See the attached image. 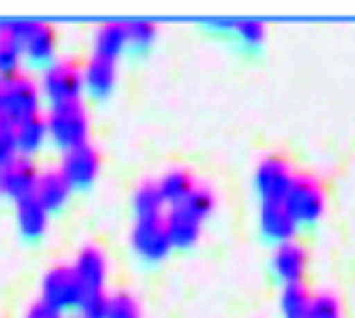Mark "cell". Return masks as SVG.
<instances>
[{"instance_id":"obj_14","label":"cell","mask_w":355,"mask_h":318,"mask_svg":"<svg viewBox=\"0 0 355 318\" xmlns=\"http://www.w3.org/2000/svg\"><path fill=\"white\" fill-rule=\"evenodd\" d=\"M164 226L171 240V247L178 249H187L201 236V222L194 219L187 210H182L180 206H173L171 212L164 217Z\"/></svg>"},{"instance_id":"obj_1","label":"cell","mask_w":355,"mask_h":318,"mask_svg":"<svg viewBox=\"0 0 355 318\" xmlns=\"http://www.w3.org/2000/svg\"><path fill=\"white\" fill-rule=\"evenodd\" d=\"M35 116H40V90L35 81L24 74L0 79V118L19 125Z\"/></svg>"},{"instance_id":"obj_18","label":"cell","mask_w":355,"mask_h":318,"mask_svg":"<svg viewBox=\"0 0 355 318\" xmlns=\"http://www.w3.org/2000/svg\"><path fill=\"white\" fill-rule=\"evenodd\" d=\"M83 83L92 95L104 97L111 93L113 83H116V62L104 58H92L83 74Z\"/></svg>"},{"instance_id":"obj_5","label":"cell","mask_w":355,"mask_h":318,"mask_svg":"<svg viewBox=\"0 0 355 318\" xmlns=\"http://www.w3.org/2000/svg\"><path fill=\"white\" fill-rule=\"evenodd\" d=\"M81 298H83V288L72 267L55 265L44 274V281H42V302H46L49 307L65 312V309L79 305Z\"/></svg>"},{"instance_id":"obj_22","label":"cell","mask_w":355,"mask_h":318,"mask_svg":"<svg viewBox=\"0 0 355 318\" xmlns=\"http://www.w3.org/2000/svg\"><path fill=\"white\" fill-rule=\"evenodd\" d=\"M311 298L300 286H286L282 293V316L284 318H307Z\"/></svg>"},{"instance_id":"obj_16","label":"cell","mask_w":355,"mask_h":318,"mask_svg":"<svg viewBox=\"0 0 355 318\" xmlns=\"http://www.w3.org/2000/svg\"><path fill=\"white\" fill-rule=\"evenodd\" d=\"M17 222L19 229L26 238H40L46 231L49 212L42 208V203L35 196H26V199L17 201Z\"/></svg>"},{"instance_id":"obj_27","label":"cell","mask_w":355,"mask_h":318,"mask_svg":"<svg viewBox=\"0 0 355 318\" xmlns=\"http://www.w3.org/2000/svg\"><path fill=\"white\" fill-rule=\"evenodd\" d=\"M81 318H106V309H109V295H104V291H90L83 293V298L79 305Z\"/></svg>"},{"instance_id":"obj_13","label":"cell","mask_w":355,"mask_h":318,"mask_svg":"<svg viewBox=\"0 0 355 318\" xmlns=\"http://www.w3.org/2000/svg\"><path fill=\"white\" fill-rule=\"evenodd\" d=\"M297 229L295 219L291 217L284 203H263L261 208V231L272 242H291Z\"/></svg>"},{"instance_id":"obj_30","label":"cell","mask_w":355,"mask_h":318,"mask_svg":"<svg viewBox=\"0 0 355 318\" xmlns=\"http://www.w3.org/2000/svg\"><path fill=\"white\" fill-rule=\"evenodd\" d=\"M233 30H236L240 35V39L250 46H259L266 37V28L263 24H259V21H236Z\"/></svg>"},{"instance_id":"obj_28","label":"cell","mask_w":355,"mask_h":318,"mask_svg":"<svg viewBox=\"0 0 355 318\" xmlns=\"http://www.w3.org/2000/svg\"><path fill=\"white\" fill-rule=\"evenodd\" d=\"M17 154L19 150H17V139H14V125L5 123V120L0 118V171H3Z\"/></svg>"},{"instance_id":"obj_2","label":"cell","mask_w":355,"mask_h":318,"mask_svg":"<svg viewBox=\"0 0 355 318\" xmlns=\"http://www.w3.org/2000/svg\"><path fill=\"white\" fill-rule=\"evenodd\" d=\"M46 132L65 150L88 143V111L81 102L51 106L46 116Z\"/></svg>"},{"instance_id":"obj_29","label":"cell","mask_w":355,"mask_h":318,"mask_svg":"<svg viewBox=\"0 0 355 318\" xmlns=\"http://www.w3.org/2000/svg\"><path fill=\"white\" fill-rule=\"evenodd\" d=\"M307 318H342V309L339 302L330 295H321V298L311 300Z\"/></svg>"},{"instance_id":"obj_10","label":"cell","mask_w":355,"mask_h":318,"mask_svg":"<svg viewBox=\"0 0 355 318\" xmlns=\"http://www.w3.org/2000/svg\"><path fill=\"white\" fill-rule=\"evenodd\" d=\"M40 180L37 166L31 157L17 154L3 171H0V192L12 196V199H26L35 192V185Z\"/></svg>"},{"instance_id":"obj_23","label":"cell","mask_w":355,"mask_h":318,"mask_svg":"<svg viewBox=\"0 0 355 318\" xmlns=\"http://www.w3.org/2000/svg\"><path fill=\"white\" fill-rule=\"evenodd\" d=\"M182 210H187L191 217L198 219V222H205L210 215H212V210H215V196H212L210 189H205V187H194L189 192V196L184 199L182 203H178Z\"/></svg>"},{"instance_id":"obj_3","label":"cell","mask_w":355,"mask_h":318,"mask_svg":"<svg viewBox=\"0 0 355 318\" xmlns=\"http://www.w3.org/2000/svg\"><path fill=\"white\" fill-rule=\"evenodd\" d=\"M0 33L10 35L33 65H44L53 58L55 35L51 26L35 21H0Z\"/></svg>"},{"instance_id":"obj_6","label":"cell","mask_w":355,"mask_h":318,"mask_svg":"<svg viewBox=\"0 0 355 318\" xmlns=\"http://www.w3.org/2000/svg\"><path fill=\"white\" fill-rule=\"evenodd\" d=\"M132 245L134 251L148 263H157L166 258L171 251V240H168L164 217H150V219H137L132 231Z\"/></svg>"},{"instance_id":"obj_4","label":"cell","mask_w":355,"mask_h":318,"mask_svg":"<svg viewBox=\"0 0 355 318\" xmlns=\"http://www.w3.org/2000/svg\"><path fill=\"white\" fill-rule=\"evenodd\" d=\"M282 203L286 206V210L291 212V217L295 219L297 226L316 224L325 210V199H323L321 187L311 178H293V185H291L286 199Z\"/></svg>"},{"instance_id":"obj_20","label":"cell","mask_w":355,"mask_h":318,"mask_svg":"<svg viewBox=\"0 0 355 318\" xmlns=\"http://www.w3.org/2000/svg\"><path fill=\"white\" fill-rule=\"evenodd\" d=\"M159 192H162V199L164 203H171V206H178V203H182L184 199L189 196V192L194 189V180H191V175L187 171H168L164 178L157 182Z\"/></svg>"},{"instance_id":"obj_7","label":"cell","mask_w":355,"mask_h":318,"mask_svg":"<svg viewBox=\"0 0 355 318\" xmlns=\"http://www.w3.org/2000/svg\"><path fill=\"white\" fill-rule=\"evenodd\" d=\"M83 72L74 62H58L44 74V95L51 100V104H67L79 102L83 93Z\"/></svg>"},{"instance_id":"obj_26","label":"cell","mask_w":355,"mask_h":318,"mask_svg":"<svg viewBox=\"0 0 355 318\" xmlns=\"http://www.w3.org/2000/svg\"><path fill=\"white\" fill-rule=\"evenodd\" d=\"M125 33H127V44L146 48L153 44V39L157 37V28L150 21H132V24H125Z\"/></svg>"},{"instance_id":"obj_11","label":"cell","mask_w":355,"mask_h":318,"mask_svg":"<svg viewBox=\"0 0 355 318\" xmlns=\"http://www.w3.org/2000/svg\"><path fill=\"white\" fill-rule=\"evenodd\" d=\"M72 270L79 279L83 293L90 291H104L106 281V258L97 247H83L76 256Z\"/></svg>"},{"instance_id":"obj_25","label":"cell","mask_w":355,"mask_h":318,"mask_svg":"<svg viewBox=\"0 0 355 318\" xmlns=\"http://www.w3.org/2000/svg\"><path fill=\"white\" fill-rule=\"evenodd\" d=\"M106 318H141L139 302L130 293H116L109 298Z\"/></svg>"},{"instance_id":"obj_9","label":"cell","mask_w":355,"mask_h":318,"mask_svg":"<svg viewBox=\"0 0 355 318\" xmlns=\"http://www.w3.org/2000/svg\"><path fill=\"white\" fill-rule=\"evenodd\" d=\"M293 185L291 166L282 157H268L257 168V189L263 203H282Z\"/></svg>"},{"instance_id":"obj_15","label":"cell","mask_w":355,"mask_h":318,"mask_svg":"<svg viewBox=\"0 0 355 318\" xmlns=\"http://www.w3.org/2000/svg\"><path fill=\"white\" fill-rule=\"evenodd\" d=\"M69 185L65 182V178L60 175V171H49L44 175H40L37 185H35L33 196L42 203V208L46 212L60 210L69 199Z\"/></svg>"},{"instance_id":"obj_31","label":"cell","mask_w":355,"mask_h":318,"mask_svg":"<svg viewBox=\"0 0 355 318\" xmlns=\"http://www.w3.org/2000/svg\"><path fill=\"white\" fill-rule=\"evenodd\" d=\"M26 318H62V314L58 312V309L49 307L46 302H37V305H33L31 309H28Z\"/></svg>"},{"instance_id":"obj_12","label":"cell","mask_w":355,"mask_h":318,"mask_svg":"<svg viewBox=\"0 0 355 318\" xmlns=\"http://www.w3.org/2000/svg\"><path fill=\"white\" fill-rule=\"evenodd\" d=\"M272 267H275V274L286 286H300L304 279V272H307V254H304L300 245L284 242L275 254Z\"/></svg>"},{"instance_id":"obj_8","label":"cell","mask_w":355,"mask_h":318,"mask_svg":"<svg viewBox=\"0 0 355 318\" xmlns=\"http://www.w3.org/2000/svg\"><path fill=\"white\" fill-rule=\"evenodd\" d=\"M99 173V154L92 145L83 143L72 150H65L60 164V175L65 178L69 189H86L95 182Z\"/></svg>"},{"instance_id":"obj_24","label":"cell","mask_w":355,"mask_h":318,"mask_svg":"<svg viewBox=\"0 0 355 318\" xmlns=\"http://www.w3.org/2000/svg\"><path fill=\"white\" fill-rule=\"evenodd\" d=\"M21 46L14 42L10 35L0 33V79L19 74V62H21Z\"/></svg>"},{"instance_id":"obj_21","label":"cell","mask_w":355,"mask_h":318,"mask_svg":"<svg viewBox=\"0 0 355 318\" xmlns=\"http://www.w3.org/2000/svg\"><path fill=\"white\" fill-rule=\"evenodd\" d=\"M162 208H164V199L157 187V182H146L134 194V210H137L139 219L162 217Z\"/></svg>"},{"instance_id":"obj_19","label":"cell","mask_w":355,"mask_h":318,"mask_svg":"<svg viewBox=\"0 0 355 318\" xmlns=\"http://www.w3.org/2000/svg\"><path fill=\"white\" fill-rule=\"evenodd\" d=\"M46 120L35 116V118H28L24 123L14 125V139H17V150L28 157L31 152L40 150L42 143L46 139Z\"/></svg>"},{"instance_id":"obj_17","label":"cell","mask_w":355,"mask_h":318,"mask_svg":"<svg viewBox=\"0 0 355 318\" xmlns=\"http://www.w3.org/2000/svg\"><path fill=\"white\" fill-rule=\"evenodd\" d=\"M125 46H127L125 24H106L95 35V58L116 62V58L123 53Z\"/></svg>"}]
</instances>
